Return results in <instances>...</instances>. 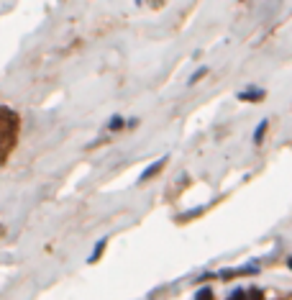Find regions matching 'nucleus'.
Listing matches in <instances>:
<instances>
[{
	"label": "nucleus",
	"instance_id": "1",
	"mask_svg": "<svg viewBox=\"0 0 292 300\" xmlns=\"http://www.w3.org/2000/svg\"><path fill=\"white\" fill-rule=\"evenodd\" d=\"M164 167H167V156H159L157 162H151V164L144 169V172H141V177H138V182H146V180H151V177H157V175L162 172Z\"/></svg>",
	"mask_w": 292,
	"mask_h": 300
},
{
	"label": "nucleus",
	"instance_id": "2",
	"mask_svg": "<svg viewBox=\"0 0 292 300\" xmlns=\"http://www.w3.org/2000/svg\"><path fill=\"white\" fill-rule=\"evenodd\" d=\"M264 98H266L264 90H244V93H238V100H244V103H259Z\"/></svg>",
	"mask_w": 292,
	"mask_h": 300
},
{
	"label": "nucleus",
	"instance_id": "3",
	"mask_svg": "<svg viewBox=\"0 0 292 300\" xmlns=\"http://www.w3.org/2000/svg\"><path fill=\"white\" fill-rule=\"evenodd\" d=\"M105 246H108V239H100L97 244H95V249H93V254H90V259H87V262L90 264H95L100 257H103V252H105Z\"/></svg>",
	"mask_w": 292,
	"mask_h": 300
},
{
	"label": "nucleus",
	"instance_id": "4",
	"mask_svg": "<svg viewBox=\"0 0 292 300\" xmlns=\"http://www.w3.org/2000/svg\"><path fill=\"white\" fill-rule=\"evenodd\" d=\"M266 128H269V121H261V123L257 126V131H254V144H261V141H264Z\"/></svg>",
	"mask_w": 292,
	"mask_h": 300
},
{
	"label": "nucleus",
	"instance_id": "5",
	"mask_svg": "<svg viewBox=\"0 0 292 300\" xmlns=\"http://www.w3.org/2000/svg\"><path fill=\"white\" fill-rule=\"evenodd\" d=\"M123 126H126V121H123V115H113V118L108 121V131H121Z\"/></svg>",
	"mask_w": 292,
	"mask_h": 300
},
{
	"label": "nucleus",
	"instance_id": "6",
	"mask_svg": "<svg viewBox=\"0 0 292 300\" xmlns=\"http://www.w3.org/2000/svg\"><path fill=\"white\" fill-rule=\"evenodd\" d=\"M215 295H213V288H200L197 293H195V300H213Z\"/></svg>",
	"mask_w": 292,
	"mask_h": 300
},
{
	"label": "nucleus",
	"instance_id": "7",
	"mask_svg": "<svg viewBox=\"0 0 292 300\" xmlns=\"http://www.w3.org/2000/svg\"><path fill=\"white\" fill-rule=\"evenodd\" d=\"M205 75H208V67H200V70H197L193 77H190V85H195V82H197V80H202Z\"/></svg>",
	"mask_w": 292,
	"mask_h": 300
},
{
	"label": "nucleus",
	"instance_id": "8",
	"mask_svg": "<svg viewBox=\"0 0 292 300\" xmlns=\"http://www.w3.org/2000/svg\"><path fill=\"white\" fill-rule=\"evenodd\" d=\"M228 300H246V293L244 290H241V288H236L231 295H228Z\"/></svg>",
	"mask_w": 292,
	"mask_h": 300
},
{
	"label": "nucleus",
	"instance_id": "9",
	"mask_svg": "<svg viewBox=\"0 0 292 300\" xmlns=\"http://www.w3.org/2000/svg\"><path fill=\"white\" fill-rule=\"evenodd\" d=\"M287 267H290V269H292V257H290V259H287Z\"/></svg>",
	"mask_w": 292,
	"mask_h": 300
},
{
	"label": "nucleus",
	"instance_id": "10",
	"mask_svg": "<svg viewBox=\"0 0 292 300\" xmlns=\"http://www.w3.org/2000/svg\"><path fill=\"white\" fill-rule=\"evenodd\" d=\"M0 233H3V228H0Z\"/></svg>",
	"mask_w": 292,
	"mask_h": 300
}]
</instances>
